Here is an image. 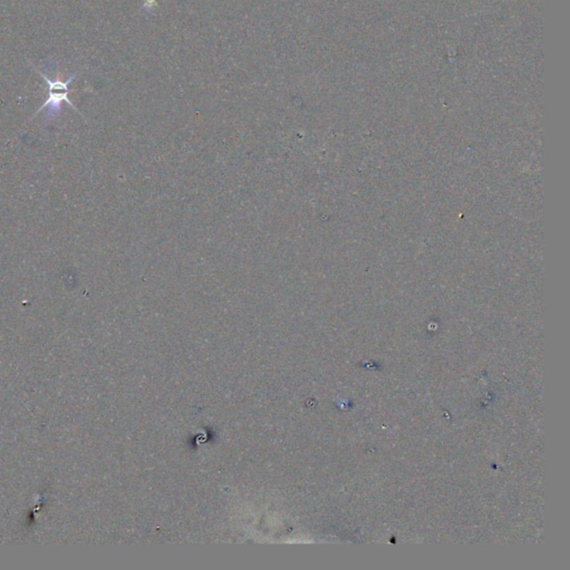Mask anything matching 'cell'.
Here are the masks:
<instances>
[{"label": "cell", "instance_id": "6da1fadb", "mask_svg": "<svg viewBox=\"0 0 570 570\" xmlns=\"http://www.w3.org/2000/svg\"><path fill=\"white\" fill-rule=\"evenodd\" d=\"M39 74L50 86V91H48V100L43 104L42 107L39 108L38 112H36V115L40 113L42 110H44L45 108H47L46 117L50 119H56L61 114L63 102H66L75 110H77L75 107V105L73 104L72 100H69L68 98L69 91H70L68 89V85L76 78L77 73L70 76L67 80H61V73L59 72L56 75L55 80H50L44 73L39 72Z\"/></svg>", "mask_w": 570, "mask_h": 570}]
</instances>
